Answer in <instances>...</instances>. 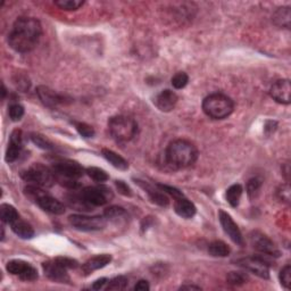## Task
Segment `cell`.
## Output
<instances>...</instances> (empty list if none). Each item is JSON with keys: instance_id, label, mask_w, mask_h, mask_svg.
Instances as JSON below:
<instances>
[{"instance_id": "24", "label": "cell", "mask_w": 291, "mask_h": 291, "mask_svg": "<svg viewBox=\"0 0 291 291\" xmlns=\"http://www.w3.org/2000/svg\"><path fill=\"white\" fill-rule=\"evenodd\" d=\"M102 154L115 168H119L121 171H127L129 168V163L122 157V156L116 154L115 151L110 149H103Z\"/></svg>"}, {"instance_id": "21", "label": "cell", "mask_w": 291, "mask_h": 291, "mask_svg": "<svg viewBox=\"0 0 291 291\" xmlns=\"http://www.w3.org/2000/svg\"><path fill=\"white\" fill-rule=\"evenodd\" d=\"M174 211L182 219H192L196 215L197 208L193 205V203H191L184 197H181L175 199Z\"/></svg>"}, {"instance_id": "9", "label": "cell", "mask_w": 291, "mask_h": 291, "mask_svg": "<svg viewBox=\"0 0 291 291\" xmlns=\"http://www.w3.org/2000/svg\"><path fill=\"white\" fill-rule=\"evenodd\" d=\"M249 241L251 246H253L258 253L266 256H272V257H280L281 253L279 248H277L274 242L267 236H265L264 233L259 231L251 232L249 234Z\"/></svg>"}, {"instance_id": "17", "label": "cell", "mask_w": 291, "mask_h": 291, "mask_svg": "<svg viewBox=\"0 0 291 291\" xmlns=\"http://www.w3.org/2000/svg\"><path fill=\"white\" fill-rule=\"evenodd\" d=\"M23 148V137H22V131L19 129L14 130L11 134L10 143H8L6 150V162L13 163L20 157V154Z\"/></svg>"}, {"instance_id": "32", "label": "cell", "mask_w": 291, "mask_h": 291, "mask_svg": "<svg viewBox=\"0 0 291 291\" xmlns=\"http://www.w3.org/2000/svg\"><path fill=\"white\" fill-rule=\"evenodd\" d=\"M84 2L82 0H57L55 5L63 11H76L83 6Z\"/></svg>"}, {"instance_id": "30", "label": "cell", "mask_w": 291, "mask_h": 291, "mask_svg": "<svg viewBox=\"0 0 291 291\" xmlns=\"http://www.w3.org/2000/svg\"><path fill=\"white\" fill-rule=\"evenodd\" d=\"M85 173L93 181L99 182V183H102V182H106L108 179H110V175L107 174L106 171H104L103 168H99V167H93V166L88 167L85 169Z\"/></svg>"}, {"instance_id": "23", "label": "cell", "mask_w": 291, "mask_h": 291, "mask_svg": "<svg viewBox=\"0 0 291 291\" xmlns=\"http://www.w3.org/2000/svg\"><path fill=\"white\" fill-rule=\"evenodd\" d=\"M11 227H12L13 232L22 239H32L34 237L33 228L23 220L17 219L15 222H13L11 224Z\"/></svg>"}, {"instance_id": "14", "label": "cell", "mask_w": 291, "mask_h": 291, "mask_svg": "<svg viewBox=\"0 0 291 291\" xmlns=\"http://www.w3.org/2000/svg\"><path fill=\"white\" fill-rule=\"evenodd\" d=\"M271 97L282 105H289L291 102V84L289 80H279L272 84Z\"/></svg>"}, {"instance_id": "31", "label": "cell", "mask_w": 291, "mask_h": 291, "mask_svg": "<svg viewBox=\"0 0 291 291\" xmlns=\"http://www.w3.org/2000/svg\"><path fill=\"white\" fill-rule=\"evenodd\" d=\"M260 188H262V180L258 177H253L247 182V193L250 199H256L258 197Z\"/></svg>"}, {"instance_id": "20", "label": "cell", "mask_w": 291, "mask_h": 291, "mask_svg": "<svg viewBox=\"0 0 291 291\" xmlns=\"http://www.w3.org/2000/svg\"><path fill=\"white\" fill-rule=\"evenodd\" d=\"M136 183H138L139 185L141 186V188L146 191L147 193H148V196L150 198V201L155 203L156 205L158 206H162V207H166L168 206L169 204V199L168 197L165 195V192H163L162 190H157V189H154L153 186H150L148 183H146V182L140 181V180H137Z\"/></svg>"}, {"instance_id": "7", "label": "cell", "mask_w": 291, "mask_h": 291, "mask_svg": "<svg viewBox=\"0 0 291 291\" xmlns=\"http://www.w3.org/2000/svg\"><path fill=\"white\" fill-rule=\"evenodd\" d=\"M68 222L74 229L84 232L101 231V230L105 229L107 225L105 216H86L80 214L69 216Z\"/></svg>"}, {"instance_id": "41", "label": "cell", "mask_w": 291, "mask_h": 291, "mask_svg": "<svg viewBox=\"0 0 291 291\" xmlns=\"http://www.w3.org/2000/svg\"><path fill=\"white\" fill-rule=\"evenodd\" d=\"M157 186L160 190L163 191V192L171 195V196L174 199L183 197V195H182L181 191L179 189H176V188H173V186H169V185H166V184H157Z\"/></svg>"}, {"instance_id": "46", "label": "cell", "mask_w": 291, "mask_h": 291, "mask_svg": "<svg viewBox=\"0 0 291 291\" xmlns=\"http://www.w3.org/2000/svg\"><path fill=\"white\" fill-rule=\"evenodd\" d=\"M106 283H108V279H106V277H102V279H99V280L93 282L92 289H94V290H101V289L104 288V286H105Z\"/></svg>"}, {"instance_id": "36", "label": "cell", "mask_w": 291, "mask_h": 291, "mask_svg": "<svg viewBox=\"0 0 291 291\" xmlns=\"http://www.w3.org/2000/svg\"><path fill=\"white\" fill-rule=\"evenodd\" d=\"M189 76L184 72H179L172 77V85L175 89H183L184 86L188 84Z\"/></svg>"}, {"instance_id": "47", "label": "cell", "mask_w": 291, "mask_h": 291, "mask_svg": "<svg viewBox=\"0 0 291 291\" xmlns=\"http://www.w3.org/2000/svg\"><path fill=\"white\" fill-rule=\"evenodd\" d=\"M181 290H201L202 288L198 285H182Z\"/></svg>"}, {"instance_id": "40", "label": "cell", "mask_w": 291, "mask_h": 291, "mask_svg": "<svg viewBox=\"0 0 291 291\" xmlns=\"http://www.w3.org/2000/svg\"><path fill=\"white\" fill-rule=\"evenodd\" d=\"M55 260L59 265H62L63 267L66 268V270H72V268H76L77 266H79V263H77L75 259H72V258L57 257V258H55Z\"/></svg>"}, {"instance_id": "39", "label": "cell", "mask_w": 291, "mask_h": 291, "mask_svg": "<svg viewBox=\"0 0 291 291\" xmlns=\"http://www.w3.org/2000/svg\"><path fill=\"white\" fill-rule=\"evenodd\" d=\"M280 281L281 284L284 286L285 289L291 288V266L290 265H286L283 268H282L280 272Z\"/></svg>"}, {"instance_id": "15", "label": "cell", "mask_w": 291, "mask_h": 291, "mask_svg": "<svg viewBox=\"0 0 291 291\" xmlns=\"http://www.w3.org/2000/svg\"><path fill=\"white\" fill-rule=\"evenodd\" d=\"M42 268L45 274L54 282H58V283H68V282L71 281L66 268L63 267L62 265H59L55 259L51 260V262L43 263Z\"/></svg>"}, {"instance_id": "35", "label": "cell", "mask_w": 291, "mask_h": 291, "mask_svg": "<svg viewBox=\"0 0 291 291\" xmlns=\"http://www.w3.org/2000/svg\"><path fill=\"white\" fill-rule=\"evenodd\" d=\"M227 281L232 285H242L247 283L248 276L244 272H230L227 276Z\"/></svg>"}, {"instance_id": "3", "label": "cell", "mask_w": 291, "mask_h": 291, "mask_svg": "<svg viewBox=\"0 0 291 291\" xmlns=\"http://www.w3.org/2000/svg\"><path fill=\"white\" fill-rule=\"evenodd\" d=\"M51 168L55 173L56 182L72 190L79 188V180L84 174V169L79 163L71 159H62L55 162Z\"/></svg>"}, {"instance_id": "29", "label": "cell", "mask_w": 291, "mask_h": 291, "mask_svg": "<svg viewBox=\"0 0 291 291\" xmlns=\"http://www.w3.org/2000/svg\"><path fill=\"white\" fill-rule=\"evenodd\" d=\"M242 191H244V189H242L240 184H233L227 190L225 198H227V202L232 207H237L239 205L242 196Z\"/></svg>"}, {"instance_id": "5", "label": "cell", "mask_w": 291, "mask_h": 291, "mask_svg": "<svg viewBox=\"0 0 291 291\" xmlns=\"http://www.w3.org/2000/svg\"><path fill=\"white\" fill-rule=\"evenodd\" d=\"M108 130L117 142H128L137 136L138 124L129 116H114L108 121Z\"/></svg>"}, {"instance_id": "28", "label": "cell", "mask_w": 291, "mask_h": 291, "mask_svg": "<svg viewBox=\"0 0 291 291\" xmlns=\"http://www.w3.org/2000/svg\"><path fill=\"white\" fill-rule=\"evenodd\" d=\"M0 217H2L4 223L12 224L17 219H20V215L14 206L10 205V204H3L0 206Z\"/></svg>"}, {"instance_id": "6", "label": "cell", "mask_w": 291, "mask_h": 291, "mask_svg": "<svg viewBox=\"0 0 291 291\" xmlns=\"http://www.w3.org/2000/svg\"><path fill=\"white\" fill-rule=\"evenodd\" d=\"M21 177L25 182L40 186V188H50L56 182V176L53 168H49L42 164H33L29 168L21 173Z\"/></svg>"}, {"instance_id": "25", "label": "cell", "mask_w": 291, "mask_h": 291, "mask_svg": "<svg viewBox=\"0 0 291 291\" xmlns=\"http://www.w3.org/2000/svg\"><path fill=\"white\" fill-rule=\"evenodd\" d=\"M104 216L106 217L107 221H111V222H114V223H119L127 220L128 213L123 207L111 206L106 208L105 213H104Z\"/></svg>"}, {"instance_id": "27", "label": "cell", "mask_w": 291, "mask_h": 291, "mask_svg": "<svg viewBox=\"0 0 291 291\" xmlns=\"http://www.w3.org/2000/svg\"><path fill=\"white\" fill-rule=\"evenodd\" d=\"M208 253L214 257H227L231 253V249L225 242L216 240L211 242L208 246Z\"/></svg>"}, {"instance_id": "44", "label": "cell", "mask_w": 291, "mask_h": 291, "mask_svg": "<svg viewBox=\"0 0 291 291\" xmlns=\"http://www.w3.org/2000/svg\"><path fill=\"white\" fill-rule=\"evenodd\" d=\"M276 128H277L276 122H274V121H267V122L265 123L264 131L266 134H272V133H274Z\"/></svg>"}, {"instance_id": "48", "label": "cell", "mask_w": 291, "mask_h": 291, "mask_svg": "<svg viewBox=\"0 0 291 291\" xmlns=\"http://www.w3.org/2000/svg\"><path fill=\"white\" fill-rule=\"evenodd\" d=\"M6 93H7V91H6V88H5V85L3 84V99L6 97Z\"/></svg>"}, {"instance_id": "19", "label": "cell", "mask_w": 291, "mask_h": 291, "mask_svg": "<svg viewBox=\"0 0 291 291\" xmlns=\"http://www.w3.org/2000/svg\"><path fill=\"white\" fill-rule=\"evenodd\" d=\"M111 262H112L111 255L108 254L97 255L94 256V257L88 259L83 265H82V272L84 273V275H89L90 273L107 266Z\"/></svg>"}, {"instance_id": "37", "label": "cell", "mask_w": 291, "mask_h": 291, "mask_svg": "<svg viewBox=\"0 0 291 291\" xmlns=\"http://www.w3.org/2000/svg\"><path fill=\"white\" fill-rule=\"evenodd\" d=\"M8 114H10L13 122H17V121H20L24 116V107L20 105V104H13V105L10 106Z\"/></svg>"}, {"instance_id": "43", "label": "cell", "mask_w": 291, "mask_h": 291, "mask_svg": "<svg viewBox=\"0 0 291 291\" xmlns=\"http://www.w3.org/2000/svg\"><path fill=\"white\" fill-rule=\"evenodd\" d=\"M277 196L281 199V201L289 203L290 201V189H289V185L285 184V185H281L279 189H277Z\"/></svg>"}, {"instance_id": "4", "label": "cell", "mask_w": 291, "mask_h": 291, "mask_svg": "<svg viewBox=\"0 0 291 291\" xmlns=\"http://www.w3.org/2000/svg\"><path fill=\"white\" fill-rule=\"evenodd\" d=\"M234 104L231 98L222 93H212L204 99L203 111L213 120H224L232 114Z\"/></svg>"}, {"instance_id": "18", "label": "cell", "mask_w": 291, "mask_h": 291, "mask_svg": "<svg viewBox=\"0 0 291 291\" xmlns=\"http://www.w3.org/2000/svg\"><path fill=\"white\" fill-rule=\"evenodd\" d=\"M39 207L42 208L43 211H46L48 213H51V214H55V215H62L65 213V206L63 205L62 203L57 199L51 197L50 195L45 193L42 195V196L38 199L36 202Z\"/></svg>"}, {"instance_id": "42", "label": "cell", "mask_w": 291, "mask_h": 291, "mask_svg": "<svg viewBox=\"0 0 291 291\" xmlns=\"http://www.w3.org/2000/svg\"><path fill=\"white\" fill-rule=\"evenodd\" d=\"M115 185H116V188H117V190H119V192L121 195H123V196H127V197H131L132 196L131 189H130V186L127 183H125V182L116 181Z\"/></svg>"}, {"instance_id": "10", "label": "cell", "mask_w": 291, "mask_h": 291, "mask_svg": "<svg viewBox=\"0 0 291 291\" xmlns=\"http://www.w3.org/2000/svg\"><path fill=\"white\" fill-rule=\"evenodd\" d=\"M6 270L13 275L19 276L21 280L31 282L38 279V271L31 264L21 259L10 260L6 265Z\"/></svg>"}, {"instance_id": "13", "label": "cell", "mask_w": 291, "mask_h": 291, "mask_svg": "<svg viewBox=\"0 0 291 291\" xmlns=\"http://www.w3.org/2000/svg\"><path fill=\"white\" fill-rule=\"evenodd\" d=\"M36 92L43 105L49 108H56L66 103V97L65 95L57 93L53 89H50L49 86L39 85Z\"/></svg>"}, {"instance_id": "11", "label": "cell", "mask_w": 291, "mask_h": 291, "mask_svg": "<svg viewBox=\"0 0 291 291\" xmlns=\"http://www.w3.org/2000/svg\"><path fill=\"white\" fill-rule=\"evenodd\" d=\"M237 265L244 267L245 270L249 271L253 274L257 275L260 279H270V268L266 260L260 257H245L237 260Z\"/></svg>"}, {"instance_id": "8", "label": "cell", "mask_w": 291, "mask_h": 291, "mask_svg": "<svg viewBox=\"0 0 291 291\" xmlns=\"http://www.w3.org/2000/svg\"><path fill=\"white\" fill-rule=\"evenodd\" d=\"M81 195L91 207L106 205V204L111 202L113 197H114L112 190L105 185L88 186V188H84L81 191Z\"/></svg>"}, {"instance_id": "2", "label": "cell", "mask_w": 291, "mask_h": 291, "mask_svg": "<svg viewBox=\"0 0 291 291\" xmlns=\"http://www.w3.org/2000/svg\"><path fill=\"white\" fill-rule=\"evenodd\" d=\"M198 150L193 143L177 139L171 142L165 153V162L173 169L186 168L196 163Z\"/></svg>"}, {"instance_id": "22", "label": "cell", "mask_w": 291, "mask_h": 291, "mask_svg": "<svg viewBox=\"0 0 291 291\" xmlns=\"http://www.w3.org/2000/svg\"><path fill=\"white\" fill-rule=\"evenodd\" d=\"M66 203L69 207L79 212H89L92 211L93 208L84 201V198L82 197L81 192L76 193L74 191H72L71 193L66 195Z\"/></svg>"}, {"instance_id": "34", "label": "cell", "mask_w": 291, "mask_h": 291, "mask_svg": "<svg viewBox=\"0 0 291 291\" xmlns=\"http://www.w3.org/2000/svg\"><path fill=\"white\" fill-rule=\"evenodd\" d=\"M129 280L123 275L116 276L114 279L108 281L106 290H125L128 288Z\"/></svg>"}, {"instance_id": "16", "label": "cell", "mask_w": 291, "mask_h": 291, "mask_svg": "<svg viewBox=\"0 0 291 291\" xmlns=\"http://www.w3.org/2000/svg\"><path fill=\"white\" fill-rule=\"evenodd\" d=\"M177 101H179V98H177V94L174 91L163 90L156 95L154 99V104L160 112L168 113L174 110Z\"/></svg>"}, {"instance_id": "12", "label": "cell", "mask_w": 291, "mask_h": 291, "mask_svg": "<svg viewBox=\"0 0 291 291\" xmlns=\"http://www.w3.org/2000/svg\"><path fill=\"white\" fill-rule=\"evenodd\" d=\"M219 219H220L221 225H222V228L224 230V232L228 234L234 244H237L239 246H244L245 245L244 237H242L240 229L238 228V225L236 224V222H234L232 217L230 216L227 212L220 211Z\"/></svg>"}, {"instance_id": "26", "label": "cell", "mask_w": 291, "mask_h": 291, "mask_svg": "<svg viewBox=\"0 0 291 291\" xmlns=\"http://www.w3.org/2000/svg\"><path fill=\"white\" fill-rule=\"evenodd\" d=\"M273 21L274 23L280 28H290V22H291V12L290 7H281L277 10L274 15H273Z\"/></svg>"}, {"instance_id": "33", "label": "cell", "mask_w": 291, "mask_h": 291, "mask_svg": "<svg viewBox=\"0 0 291 291\" xmlns=\"http://www.w3.org/2000/svg\"><path fill=\"white\" fill-rule=\"evenodd\" d=\"M31 140L34 145H37L39 148H41V149L53 150L55 148L54 143L50 140H48L46 137H43L42 134H39V133L31 134Z\"/></svg>"}, {"instance_id": "1", "label": "cell", "mask_w": 291, "mask_h": 291, "mask_svg": "<svg viewBox=\"0 0 291 291\" xmlns=\"http://www.w3.org/2000/svg\"><path fill=\"white\" fill-rule=\"evenodd\" d=\"M41 23L34 17H20L15 21L8 36V43L17 53H29L33 50L40 40Z\"/></svg>"}, {"instance_id": "45", "label": "cell", "mask_w": 291, "mask_h": 291, "mask_svg": "<svg viewBox=\"0 0 291 291\" xmlns=\"http://www.w3.org/2000/svg\"><path fill=\"white\" fill-rule=\"evenodd\" d=\"M150 289V285L147 281L140 280L138 283L134 285V290L136 291H148Z\"/></svg>"}, {"instance_id": "38", "label": "cell", "mask_w": 291, "mask_h": 291, "mask_svg": "<svg viewBox=\"0 0 291 291\" xmlns=\"http://www.w3.org/2000/svg\"><path fill=\"white\" fill-rule=\"evenodd\" d=\"M75 128L83 138H92L94 136V129L91 125L82 122H74Z\"/></svg>"}]
</instances>
